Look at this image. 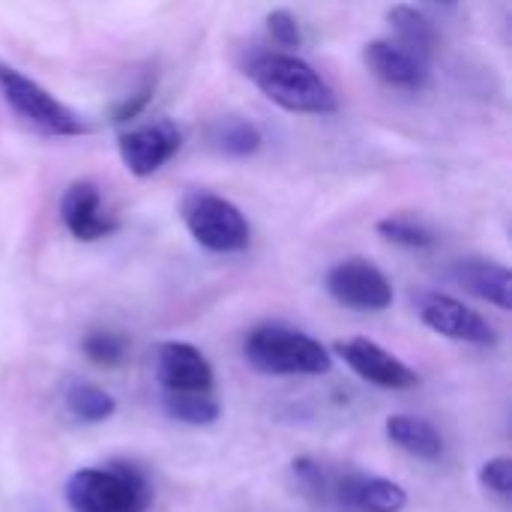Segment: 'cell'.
Masks as SVG:
<instances>
[{"mask_svg": "<svg viewBox=\"0 0 512 512\" xmlns=\"http://www.w3.org/2000/svg\"><path fill=\"white\" fill-rule=\"evenodd\" d=\"M249 78L255 87L291 114H333L336 93L306 60L294 54L264 51L249 63Z\"/></svg>", "mask_w": 512, "mask_h": 512, "instance_id": "1", "label": "cell"}, {"mask_svg": "<svg viewBox=\"0 0 512 512\" xmlns=\"http://www.w3.org/2000/svg\"><path fill=\"white\" fill-rule=\"evenodd\" d=\"M63 495L72 512H147L153 504L150 480L129 462L81 468L66 480Z\"/></svg>", "mask_w": 512, "mask_h": 512, "instance_id": "2", "label": "cell"}, {"mask_svg": "<svg viewBox=\"0 0 512 512\" xmlns=\"http://www.w3.org/2000/svg\"><path fill=\"white\" fill-rule=\"evenodd\" d=\"M246 360L264 375H327L333 369L330 348L285 324H261L243 342Z\"/></svg>", "mask_w": 512, "mask_h": 512, "instance_id": "3", "label": "cell"}, {"mask_svg": "<svg viewBox=\"0 0 512 512\" xmlns=\"http://www.w3.org/2000/svg\"><path fill=\"white\" fill-rule=\"evenodd\" d=\"M0 96L15 111V117H21L36 132L63 135V138L87 135L90 132V126L72 108H66L39 81H33L21 69L9 66L6 60H0Z\"/></svg>", "mask_w": 512, "mask_h": 512, "instance_id": "4", "label": "cell"}, {"mask_svg": "<svg viewBox=\"0 0 512 512\" xmlns=\"http://www.w3.org/2000/svg\"><path fill=\"white\" fill-rule=\"evenodd\" d=\"M186 231L207 252H243L252 240L249 222L237 204L213 192H189L180 204Z\"/></svg>", "mask_w": 512, "mask_h": 512, "instance_id": "5", "label": "cell"}, {"mask_svg": "<svg viewBox=\"0 0 512 512\" xmlns=\"http://www.w3.org/2000/svg\"><path fill=\"white\" fill-rule=\"evenodd\" d=\"M330 297L345 309L357 312H384L393 306V285L381 267L366 258H348L330 267L324 279Z\"/></svg>", "mask_w": 512, "mask_h": 512, "instance_id": "6", "label": "cell"}, {"mask_svg": "<svg viewBox=\"0 0 512 512\" xmlns=\"http://www.w3.org/2000/svg\"><path fill=\"white\" fill-rule=\"evenodd\" d=\"M180 144H183V132L168 117H156L141 126H132L129 132H123L117 138L120 162L135 177L156 174L165 162H171L177 156Z\"/></svg>", "mask_w": 512, "mask_h": 512, "instance_id": "7", "label": "cell"}, {"mask_svg": "<svg viewBox=\"0 0 512 512\" xmlns=\"http://www.w3.org/2000/svg\"><path fill=\"white\" fill-rule=\"evenodd\" d=\"M417 309H420V321L447 336V339H456V342H468V345H495L498 342V333L495 327L471 306H465L462 300L456 297H447V294H423L417 300Z\"/></svg>", "mask_w": 512, "mask_h": 512, "instance_id": "8", "label": "cell"}, {"mask_svg": "<svg viewBox=\"0 0 512 512\" xmlns=\"http://www.w3.org/2000/svg\"><path fill=\"white\" fill-rule=\"evenodd\" d=\"M333 351L363 378V381H369V384H375V387H384V390H411V387H417V372L405 363V360H399V357H393L390 351H384L378 342H372V339H363V336H354V339H339L336 345H333Z\"/></svg>", "mask_w": 512, "mask_h": 512, "instance_id": "9", "label": "cell"}, {"mask_svg": "<svg viewBox=\"0 0 512 512\" xmlns=\"http://www.w3.org/2000/svg\"><path fill=\"white\" fill-rule=\"evenodd\" d=\"M330 507L342 512H402L408 507V492L393 480L345 471L333 480Z\"/></svg>", "mask_w": 512, "mask_h": 512, "instance_id": "10", "label": "cell"}, {"mask_svg": "<svg viewBox=\"0 0 512 512\" xmlns=\"http://www.w3.org/2000/svg\"><path fill=\"white\" fill-rule=\"evenodd\" d=\"M60 219L66 231L81 243H96L117 231V219L105 213L102 195L90 180H75L66 186L60 198Z\"/></svg>", "mask_w": 512, "mask_h": 512, "instance_id": "11", "label": "cell"}, {"mask_svg": "<svg viewBox=\"0 0 512 512\" xmlns=\"http://www.w3.org/2000/svg\"><path fill=\"white\" fill-rule=\"evenodd\" d=\"M156 381L162 390H216L210 360L189 342H162L156 348Z\"/></svg>", "mask_w": 512, "mask_h": 512, "instance_id": "12", "label": "cell"}, {"mask_svg": "<svg viewBox=\"0 0 512 512\" xmlns=\"http://www.w3.org/2000/svg\"><path fill=\"white\" fill-rule=\"evenodd\" d=\"M363 57H366V66L375 72V78H381L390 87L417 90V87L426 84V63L417 60L402 45H396L393 39H375V42H369L366 51H363Z\"/></svg>", "mask_w": 512, "mask_h": 512, "instance_id": "13", "label": "cell"}, {"mask_svg": "<svg viewBox=\"0 0 512 512\" xmlns=\"http://www.w3.org/2000/svg\"><path fill=\"white\" fill-rule=\"evenodd\" d=\"M456 282L468 294L498 306L501 312H510L512 309V276L510 270L504 264H498V261L465 258V261L456 264Z\"/></svg>", "mask_w": 512, "mask_h": 512, "instance_id": "14", "label": "cell"}, {"mask_svg": "<svg viewBox=\"0 0 512 512\" xmlns=\"http://www.w3.org/2000/svg\"><path fill=\"white\" fill-rule=\"evenodd\" d=\"M384 432H387L390 444H396L399 450H405L414 459L438 462L444 456V438L429 420H420L411 414H393V417H387Z\"/></svg>", "mask_w": 512, "mask_h": 512, "instance_id": "15", "label": "cell"}, {"mask_svg": "<svg viewBox=\"0 0 512 512\" xmlns=\"http://www.w3.org/2000/svg\"><path fill=\"white\" fill-rule=\"evenodd\" d=\"M162 408L183 426H213L222 417L216 390H162Z\"/></svg>", "mask_w": 512, "mask_h": 512, "instance_id": "16", "label": "cell"}, {"mask_svg": "<svg viewBox=\"0 0 512 512\" xmlns=\"http://www.w3.org/2000/svg\"><path fill=\"white\" fill-rule=\"evenodd\" d=\"M390 24L396 33V45H402L405 51H411L417 60H429L435 45H438V33L432 27V21L417 12L414 6H393L390 9Z\"/></svg>", "mask_w": 512, "mask_h": 512, "instance_id": "17", "label": "cell"}, {"mask_svg": "<svg viewBox=\"0 0 512 512\" xmlns=\"http://www.w3.org/2000/svg\"><path fill=\"white\" fill-rule=\"evenodd\" d=\"M261 129L246 117H225L210 126V144L225 156H252L261 147Z\"/></svg>", "mask_w": 512, "mask_h": 512, "instance_id": "18", "label": "cell"}, {"mask_svg": "<svg viewBox=\"0 0 512 512\" xmlns=\"http://www.w3.org/2000/svg\"><path fill=\"white\" fill-rule=\"evenodd\" d=\"M63 399H66V411H69L75 420L90 423V426L111 420V417H114V411H117L114 396H111L108 390H102V387L90 384V381H78V384H72V387L66 390V396H63Z\"/></svg>", "mask_w": 512, "mask_h": 512, "instance_id": "19", "label": "cell"}, {"mask_svg": "<svg viewBox=\"0 0 512 512\" xmlns=\"http://www.w3.org/2000/svg\"><path fill=\"white\" fill-rule=\"evenodd\" d=\"M291 483L297 489V495H303L306 501L312 504H321V507H330V492H333V480L336 474H330L318 459L312 456H300L291 462Z\"/></svg>", "mask_w": 512, "mask_h": 512, "instance_id": "20", "label": "cell"}, {"mask_svg": "<svg viewBox=\"0 0 512 512\" xmlns=\"http://www.w3.org/2000/svg\"><path fill=\"white\" fill-rule=\"evenodd\" d=\"M81 351L87 354L90 363L96 366H105V369H114L126 360L129 354V342L123 333L117 330H108V327H96V330H87L84 339H81Z\"/></svg>", "mask_w": 512, "mask_h": 512, "instance_id": "21", "label": "cell"}, {"mask_svg": "<svg viewBox=\"0 0 512 512\" xmlns=\"http://www.w3.org/2000/svg\"><path fill=\"white\" fill-rule=\"evenodd\" d=\"M378 234L387 243H396V246H405V249H429V246H435L432 228L423 225L414 216H387V219L378 222Z\"/></svg>", "mask_w": 512, "mask_h": 512, "instance_id": "22", "label": "cell"}, {"mask_svg": "<svg viewBox=\"0 0 512 512\" xmlns=\"http://www.w3.org/2000/svg\"><path fill=\"white\" fill-rule=\"evenodd\" d=\"M480 486H483L486 492H492L495 498H501V501H510L512 498V459H507V456L489 459V462L480 468Z\"/></svg>", "mask_w": 512, "mask_h": 512, "instance_id": "23", "label": "cell"}, {"mask_svg": "<svg viewBox=\"0 0 512 512\" xmlns=\"http://www.w3.org/2000/svg\"><path fill=\"white\" fill-rule=\"evenodd\" d=\"M267 30H270V36H273V42L279 48H300V42H303L300 21L288 9H273L267 15Z\"/></svg>", "mask_w": 512, "mask_h": 512, "instance_id": "24", "label": "cell"}, {"mask_svg": "<svg viewBox=\"0 0 512 512\" xmlns=\"http://www.w3.org/2000/svg\"><path fill=\"white\" fill-rule=\"evenodd\" d=\"M150 96H153V84H144L138 93H132L129 99H123V102L114 108L111 120H114V123H129V120H135V117L144 111V105L150 102Z\"/></svg>", "mask_w": 512, "mask_h": 512, "instance_id": "25", "label": "cell"}, {"mask_svg": "<svg viewBox=\"0 0 512 512\" xmlns=\"http://www.w3.org/2000/svg\"><path fill=\"white\" fill-rule=\"evenodd\" d=\"M438 3H456V0H438Z\"/></svg>", "mask_w": 512, "mask_h": 512, "instance_id": "26", "label": "cell"}]
</instances>
